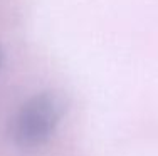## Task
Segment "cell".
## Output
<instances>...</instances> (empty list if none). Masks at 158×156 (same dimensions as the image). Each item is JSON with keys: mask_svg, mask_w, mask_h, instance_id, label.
Segmentation results:
<instances>
[{"mask_svg": "<svg viewBox=\"0 0 158 156\" xmlns=\"http://www.w3.org/2000/svg\"><path fill=\"white\" fill-rule=\"evenodd\" d=\"M64 114L61 98L51 91L37 92L15 111L10 136L20 148H39L54 136Z\"/></svg>", "mask_w": 158, "mask_h": 156, "instance_id": "obj_1", "label": "cell"}, {"mask_svg": "<svg viewBox=\"0 0 158 156\" xmlns=\"http://www.w3.org/2000/svg\"><path fill=\"white\" fill-rule=\"evenodd\" d=\"M2 62H3V49H2V46H0V66H2Z\"/></svg>", "mask_w": 158, "mask_h": 156, "instance_id": "obj_2", "label": "cell"}]
</instances>
